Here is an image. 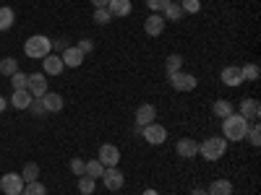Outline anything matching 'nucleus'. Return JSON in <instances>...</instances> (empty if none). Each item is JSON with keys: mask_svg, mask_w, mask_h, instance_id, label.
<instances>
[{"mask_svg": "<svg viewBox=\"0 0 261 195\" xmlns=\"http://www.w3.org/2000/svg\"><path fill=\"white\" fill-rule=\"evenodd\" d=\"M248 127H251V122L246 120V117H241V115H227L225 120H222V138L225 141H246V136H248Z\"/></svg>", "mask_w": 261, "mask_h": 195, "instance_id": "nucleus-1", "label": "nucleus"}, {"mask_svg": "<svg viewBox=\"0 0 261 195\" xmlns=\"http://www.w3.org/2000/svg\"><path fill=\"white\" fill-rule=\"evenodd\" d=\"M227 151V141L222 136H212L206 138L204 143H199V154L206 159V161H220Z\"/></svg>", "mask_w": 261, "mask_h": 195, "instance_id": "nucleus-2", "label": "nucleus"}, {"mask_svg": "<svg viewBox=\"0 0 261 195\" xmlns=\"http://www.w3.org/2000/svg\"><path fill=\"white\" fill-rule=\"evenodd\" d=\"M24 52H27V57H32V60H42V57H47L50 52H53V45H50V37H45V34H34V37H29L27 39V45H24Z\"/></svg>", "mask_w": 261, "mask_h": 195, "instance_id": "nucleus-3", "label": "nucleus"}, {"mask_svg": "<svg viewBox=\"0 0 261 195\" xmlns=\"http://www.w3.org/2000/svg\"><path fill=\"white\" fill-rule=\"evenodd\" d=\"M141 136H144V141H146V143L160 146V143H165V141H167V130H165L160 122H149V125H144V127H141Z\"/></svg>", "mask_w": 261, "mask_h": 195, "instance_id": "nucleus-4", "label": "nucleus"}, {"mask_svg": "<svg viewBox=\"0 0 261 195\" xmlns=\"http://www.w3.org/2000/svg\"><path fill=\"white\" fill-rule=\"evenodd\" d=\"M170 78V86L175 91H193L196 89V76L193 73H183V71H178V73H172V76H167Z\"/></svg>", "mask_w": 261, "mask_h": 195, "instance_id": "nucleus-5", "label": "nucleus"}, {"mask_svg": "<svg viewBox=\"0 0 261 195\" xmlns=\"http://www.w3.org/2000/svg\"><path fill=\"white\" fill-rule=\"evenodd\" d=\"M24 180H21V175H13V172H8V175L0 177V190H3L6 195H21L24 192Z\"/></svg>", "mask_w": 261, "mask_h": 195, "instance_id": "nucleus-6", "label": "nucleus"}, {"mask_svg": "<svg viewBox=\"0 0 261 195\" xmlns=\"http://www.w3.org/2000/svg\"><path fill=\"white\" fill-rule=\"evenodd\" d=\"M97 159L102 161V167H118V161H120V148L113 146V143H102Z\"/></svg>", "mask_w": 261, "mask_h": 195, "instance_id": "nucleus-7", "label": "nucleus"}, {"mask_svg": "<svg viewBox=\"0 0 261 195\" xmlns=\"http://www.w3.org/2000/svg\"><path fill=\"white\" fill-rule=\"evenodd\" d=\"M27 91L37 99V96H45L47 94V76L45 73H32L29 83H27Z\"/></svg>", "mask_w": 261, "mask_h": 195, "instance_id": "nucleus-8", "label": "nucleus"}, {"mask_svg": "<svg viewBox=\"0 0 261 195\" xmlns=\"http://www.w3.org/2000/svg\"><path fill=\"white\" fill-rule=\"evenodd\" d=\"M102 182H105V187L107 190H120L125 182H123V172L118 169V167H105V172H102Z\"/></svg>", "mask_w": 261, "mask_h": 195, "instance_id": "nucleus-9", "label": "nucleus"}, {"mask_svg": "<svg viewBox=\"0 0 261 195\" xmlns=\"http://www.w3.org/2000/svg\"><path fill=\"white\" fill-rule=\"evenodd\" d=\"M165 16L162 13H154V16H146V21H144V31L149 34V37H162V31H165Z\"/></svg>", "mask_w": 261, "mask_h": 195, "instance_id": "nucleus-10", "label": "nucleus"}, {"mask_svg": "<svg viewBox=\"0 0 261 195\" xmlns=\"http://www.w3.org/2000/svg\"><path fill=\"white\" fill-rule=\"evenodd\" d=\"M42 68H45V76H60L65 71V65H63V57L50 52L47 57H42Z\"/></svg>", "mask_w": 261, "mask_h": 195, "instance_id": "nucleus-11", "label": "nucleus"}, {"mask_svg": "<svg viewBox=\"0 0 261 195\" xmlns=\"http://www.w3.org/2000/svg\"><path fill=\"white\" fill-rule=\"evenodd\" d=\"M154 120H157L154 104H141L139 110H136V125H139V130H141L144 125H149V122H154Z\"/></svg>", "mask_w": 261, "mask_h": 195, "instance_id": "nucleus-12", "label": "nucleus"}, {"mask_svg": "<svg viewBox=\"0 0 261 195\" xmlns=\"http://www.w3.org/2000/svg\"><path fill=\"white\" fill-rule=\"evenodd\" d=\"M175 151H178V156H183V159H193V156H199V143H196L193 138H180Z\"/></svg>", "mask_w": 261, "mask_h": 195, "instance_id": "nucleus-13", "label": "nucleus"}, {"mask_svg": "<svg viewBox=\"0 0 261 195\" xmlns=\"http://www.w3.org/2000/svg\"><path fill=\"white\" fill-rule=\"evenodd\" d=\"M32 94L27 91V89H18V91H13L11 94V99H8V104L13 107V110H29V104H32Z\"/></svg>", "mask_w": 261, "mask_h": 195, "instance_id": "nucleus-14", "label": "nucleus"}, {"mask_svg": "<svg viewBox=\"0 0 261 195\" xmlns=\"http://www.w3.org/2000/svg\"><path fill=\"white\" fill-rule=\"evenodd\" d=\"M258 115H261V104L256 99H243L241 102V117L253 122V120H258Z\"/></svg>", "mask_w": 261, "mask_h": 195, "instance_id": "nucleus-15", "label": "nucleus"}, {"mask_svg": "<svg viewBox=\"0 0 261 195\" xmlns=\"http://www.w3.org/2000/svg\"><path fill=\"white\" fill-rule=\"evenodd\" d=\"M130 8H134V3L130 0H110L107 3V11H110V16L115 18H125V16H130Z\"/></svg>", "mask_w": 261, "mask_h": 195, "instance_id": "nucleus-16", "label": "nucleus"}, {"mask_svg": "<svg viewBox=\"0 0 261 195\" xmlns=\"http://www.w3.org/2000/svg\"><path fill=\"white\" fill-rule=\"evenodd\" d=\"M60 57H63V65H65V68H79V65L84 62V57H86V55H84L79 47H68Z\"/></svg>", "mask_w": 261, "mask_h": 195, "instance_id": "nucleus-17", "label": "nucleus"}, {"mask_svg": "<svg viewBox=\"0 0 261 195\" xmlns=\"http://www.w3.org/2000/svg\"><path fill=\"white\" fill-rule=\"evenodd\" d=\"M222 83L225 86H241L243 78H241V68H235V65H227V68H222Z\"/></svg>", "mask_w": 261, "mask_h": 195, "instance_id": "nucleus-18", "label": "nucleus"}, {"mask_svg": "<svg viewBox=\"0 0 261 195\" xmlns=\"http://www.w3.org/2000/svg\"><path fill=\"white\" fill-rule=\"evenodd\" d=\"M42 102H45V110H47V112H60L63 104H65L63 96H60V94H53V91H47L45 96H42Z\"/></svg>", "mask_w": 261, "mask_h": 195, "instance_id": "nucleus-19", "label": "nucleus"}, {"mask_svg": "<svg viewBox=\"0 0 261 195\" xmlns=\"http://www.w3.org/2000/svg\"><path fill=\"white\" fill-rule=\"evenodd\" d=\"M212 112H214L217 117H220V120H225L227 115H232V112H235V107H232L227 99H217V102L212 104Z\"/></svg>", "mask_w": 261, "mask_h": 195, "instance_id": "nucleus-20", "label": "nucleus"}, {"mask_svg": "<svg viewBox=\"0 0 261 195\" xmlns=\"http://www.w3.org/2000/svg\"><path fill=\"white\" fill-rule=\"evenodd\" d=\"M206 192H209V195H232V182L225 180V177H222V180H214Z\"/></svg>", "mask_w": 261, "mask_h": 195, "instance_id": "nucleus-21", "label": "nucleus"}, {"mask_svg": "<svg viewBox=\"0 0 261 195\" xmlns=\"http://www.w3.org/2000/svg\"><path fill=\"white\" fill-rule=\"evenodd\" d=\"M165 71H167V76H172V73H178V71H183V55H178V52H172V55L167 57V62H165Z\"/></svg>", "mask_w": 261, "mask_h": 195, "instance_id": "nucleus-22", "label": "nucleus"}, {"mask_svg": "<svg viewBox=\"0 0 261 195\" xmlns=\"http://www.w3.org/2000/svg\"><path fill=\"white\" fill-rule=\"evenodd\" d=\"M258 76H261V68L256 62H246L243 68H241V78L243 81H258Z\"/></svg>", "mask_w": 261, "mask_h": 195, "instance_id": "nucleus-23", "label": "nucleus"}, {"mask_svg": "<svg viewBox=\"0 0 261 195\" xmlns=\"http://www.w3.org/2000/svg\"><path fill=\"white\" fill-rule=\"evenodd\" d=\"M13 21H16V13H13L8 6H3V8H0V31L11 29V26H13Z\"/></svg>", "mask_w": 261, "mask_h": 195, "instance_id": "nucleus-24", "label": "nucleus"}, {"mask_svg": "<svg viewBox=\"0 0 261 195\" xmlns=\"http://www.w3.org/2000/svg\"><path fill=\"white\" fill-rule=\"evenodd\" d=\"M94 187H97V180L94 177H89V175H81L79 177V192L81 195H92Z\"/></svg>", "mask_w": 261, "mask_h": 195, "instance_id": "nucleus-25", "label": "nucleus"}, {"mask_svg": "<svg viewBox=\"0 0 261 195\" xmlns=\"http://www.w3.org/2000/svg\"><path fill=\"white\" fill-rule=\"evenodd\" d=\"M16 71H18V62H16V57H3V60H0V73H3L6 78H11Z\"/></svg>", "mask_w": 261, "mask_h": 195, "instance_id": "nucleus-26", "label": "nucleus"}, {"mask_svg": "<svg viewBox=\"0 0 261 195\" xmlns=\"http://www.w3.org/2000/svg\"><path fill=\"white\" fill-rule=\"evenodd\" d=\"M162 13H165V21H180V18L186 16V13H183V8H180V3H170Z\"/></svg>", "mask_w": 261, "mask_h": 195, "instance_id": "nucleus-27", "label": "nucleus"}, {"mask_svg": "<svg viewBox=\"0 0 261 195\" xmlns=\"http://www.w3.org/2000/svg\"><path fill=\"white\" fill-rule=\"evenodd\" d=\"M102 172H105V167H102V161H99V159H94V161H86L84 175H89V177L99 180V177H102Z\"/></svg>", "mask_w": 261, "mask_h": 195, "instance_id": "nucleus-28", "label": "nucleus"}, {"mask_svg": "<svg viewBox=\"0 0 261 195\" xmlns=\"http://www.w3.org/2000/svg\"><path fill=\"white\" fill-rule=\"evenodd\" d=\"M21 180H24V182H34V180H39V167H37L34 161H29V164L24 167V172H21Z\"/></svg>", "mask_w": 261, "mask_h": 195, "instance_id": "nucleus-29", "label": "nucleus"}, {"mask_svg": "<svg viewBox=\"0 0 261 195\" xmlns=\"http://www.w3.org/2000/svg\"><path fill=\"white\" fill-rule=\"evenodd\" d=\"M21 195H47V187L42 185L39 180H34V182H27L24 185V192Z\"/></svg>", "mask_w": 261, "mask_h": 195, "instance_id": "nucleus-30", "label": "nucleus"}, {"mask_svg": "<svg viewBox=\"0 0 261 195\" xmlns=\"http://www.w3.org/2000/svg\"><path fill=\"white\" fill-rule=\"evenodd\" d=\"M27 83H29V73H21V71H16V73L11 76V86H13V91H18V89H27Z\"/></svg>", "mask_w": 261, "mask_h": 195, "instance_id": "nucleus-31", "label": "nucleus"}, {"mask_svg": "<svg viewBox=\"0 0 261 195\" xmlns=\"http://www.w3.org/2000/svg\"><path fill=\"white\" fill-rule=\"evenodd\" d=\"M246 138H248V143H251V146H261V127H258V122H256V120L251 122L248 136H246Z\"/></svg>", "mask_w": 261, "mask_h": 195, "instance_id": "nucleus-32", "label": "nucleus"}, {"mask_svg": "<svg viewBox=\"0 0 261 195\" xmlns=\"http://www.w3.org/2000/svg\"><path fill=\"white\" fill-rule=\"evenodd\" d=\"M29 112H32L34 117H42V115H47V110H45V102H42V96L32 99V104H29Z\"/></svg>", "mask_w": 261, "mask_h": 195, "instance_id": "nucleus-33", "label": "nucleus"}, {"mask_svg": "<svg viewBox=\"0 0 261 195\" xmlns=\"http://www.w3.org/2000/svg\"><path fill=\"white\" fill-rule=\"evenodd\" d=\"M110 11L107 8H94V24H99V26H105V24H110Z\"/></svg>", "mask_w": 261, "mask_h": 195, "instance_id": "nucleus-34", "label": "nucleus"}, {"mask_svg": "<svg viewBox=\"0 0 261 195\" xmlns=\"http://www.w3.org/2000/svg\"><path fill=\"white\" fill-rule=\"evenodd\" d=\"M50 45H53V50H55V55H63L65 50H68L71 45H68V39L65 37H58V39H50Z\"/></svg>", "mask_w": 261, "mask_h": 195, "instance_id": "nucleus-35", "label": "nucleus"}, {"mask_svg": "<svg viewBox=\"0 0 261 195\" xmlns=\"http://www.w3.org/2000/svg\"><path fill=\"white\" fill-rule=\"evenodd\" d=\"M170 3H172V0H146V6H149L151 13H162Z\"/></svg>", "mask_w": 261, "mask_h": 195, "instance_id": "nucleus-36", "label": "nucleus"}, {"mask_svg": "<svg viewBox=\"0 0 261 195\" xmlns=\"http://www.w3.org/2000/svg\"><path fill=\"white\" fill-rule=\"evenodd\" d=\"M180 8H183V13H199L201 0H180Z\"/></svg>", "mask_w": 261, "mask_h": 195, "instance_id": "nucleus-37", "label": "nucleus"}, {"mask_svg": "<svg viewBox=\"0 0 261 195\" xmlns=\"http://www.w3.org/2000/svg\"><path fill=\"white\" fill-rule=\"evenodd\" d=\"M84 169H86V161H84V159H79V156H76V159H71V172H73L76 177H81V175H84Z\"/></svg>", "mask_w": 261, "mask_h": 195, "instance_id": "nucleus-38", "label": "nucleus"}, {"mask_svg": "<svg viewBox=\"0 0 261 195\" xmlns=\"http://www.w3.org/2000/svg\"><path fill=\"white\" fill-rule=\"evenodd\" d=\"M79 50H81L84 55H89V52L94 50V42H92V39H81V42H79Z\"/></svg>", "mask_w": 261, "mask_h": 195, "instance_id": "nucleus-39", "label": "nucleus"}, {"mask_svg": "<svg viewBox=\"0 0 261 195\" xmlns=\"http://www.w3.org/2000/svg\"><path fill=\"white\" fill-rule=\"evenodd\" d=\"M107 3H110V0H92L94 8H107Z\"/></svg>", "mask_w": 261, "mask_h": 195, "instance_id": "nucleus-40", "label": "nucleus"}, {"mask_svg": "<svg viewBox=\"0 0 261 195\" xmlns=\"http://www.w3.org/2000/svg\"><path fill=\"white\" fill-rule=\"evenodd\" d=\"M6 107H8V99H6V96H0V112H3Z\"/></svg>", "mask_w": 261, "mask_h": 195, "instance_id": "nucleus-41", "label": "nucleus"}, {"mask_svg": "<svg viewBox=\"0 0 261 195\" xmlns=\"http://www.w3.org/2000/svg\"><path fill=\"white\" fill-rule=\"evenodd\" d=\"M191 195H209V192H206V190H201V187H196V190H193Z\"/></svg>", "mask_w": 261, "mask_h": 195, "instance_id": "nucleus-42", "label": "nucleus"}, {"mask_svg": "<svg viewBox=\"0 0 261 195\" xmlns=\"http://www.w3.org/2000/svg\"><path fill=\"white\" fill-rule=\"evenodd\" d=\"M144 195H160L157 190H144Z\"/></svg>", "mask_w": 261, "mask_h": 195, "instance_id": "nucleus-43", "label": "nucleus"}, {"mask_svg": "<svg viewBox=\"0 0 261 195\" xmlns=\"http://www.w3.org/2000/svg\"><path fill=\"white\" fill-rule=\"evenodd\" d=\"M172 3H180V0H172Z\"/></svg>", "mask_w": 261, "mask_h": 195, "instance_id": "nucleus-44", "label": "nucleus"}]
</instances>
